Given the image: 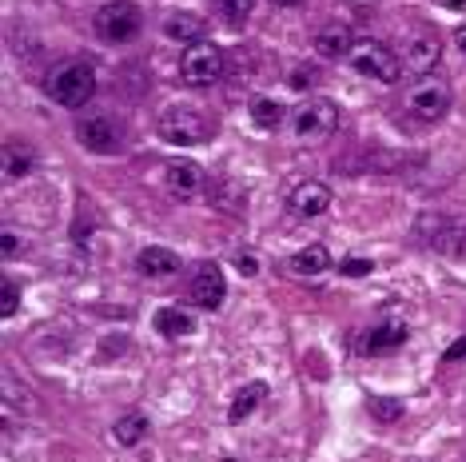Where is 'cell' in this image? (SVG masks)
Masks as SVG:
<instances>
[{"mask_svg": "<svg viewBox=\"0 0 466 462\" xmlns=\"http://www.w3.org/2000/svg\"><path fill=\"white\" fill-rule=\"evenodd\" d=\"M136 267H140V276H147V279H172L179 271V256L167 247H144Z\"/></svg>", "mask_w": 466, "mask_h": 462, "instance_id": "obj_13", "label": "cell"}, {"mask_svg": "<svg viewBox=\"0 0 466 462\" xmlns=\"http://www.w3.org/2000/svg\"><path fill=\"white\" fill-rule=\"evenodd\" d=\"M339 271H343V276H370V264L367 259H343V264H339Z\"/></svg>", "mask_w": 466, "mask_h": 462, "instance_id": "obj_27", "label": "cell"}, {"mask_svg": "<svg viewBox=\"0 0 466 462\" xmlns=\"http://www.w3.org/2000/svg\"><path fill=\"white\" fill-rule=\"evenodd\" d=\"M451 100H454V92H451V84L447 76H439V72H427V76H419L415 84H410V92H407V112L415 116V120L422 124H434V120H442V116L451 112Z\"/></svg>", "mask_w": 466, "mask_h": 462, "instance_id": "obj_3", "label": "cell"}, {"mask_svg": "<svg viewBox=\"0 0 466 462\" xmlns=\"http://www.w3.org/2000/svg\"><path fill=\"white\" fill-rule=\"evenodd\" d=\"M179 76L192 88H211L219 76H224V52H219L211 40H199V45H187L184 56H179Z\"/></svg>", "mask_w": 466, "mask_h": 462, "instance_id": "obj_6", "label": "cell"}, {"mask_svg": "<svg viewBox=\"0 0 466 462\" xmlns=\"http://www.w3.org/2000/svg\"><path fill=\"white\" fill-rule=\"evenodd\" d=\"M407 335H410V327H407V323H402V319H387V323H379V327L375 331H370V351H399V346L402 343H407Z\"/></svg>", "mask_w": 466, "mask_h": 462, "instance_id": "obj_19", "label": "cell"}, {"mask_svg": "<svg viewBox=\"0 0 466 462\" xmlns=\"http://www.w3.org/2000/svg\"><path fill=\"white\" fill-rule=\"evenodd\" d=\"M219 8H224L228 25L243 28V25H248V16H251V8H256V0H219Z\"/></svg>", "mask_w": 466, "mask_h": 462, "instance_id": "obj_25", "label": "cell"}, {"mask_svg": "<svg viewBox=\"0 0 466 462\" xmlns=\"http://www.w3.org/2000/svg\"><path fill=\"white\" fill-rule=\"evenodd\" d=\"M442 359H447V363H462V359H466V335H462L459 343H451L447 351H442Z\"/></svg>", "mask_w": 466, "mask_h": 462, "instance_id": "obj_28", "label": "cell"}, {"mask_svg": "<svg viewBox=\"0 0 466 462\" xmlns=\"http://www.w3.org/2000/svg\"><path fill=\"white\" fill-rule=\"evenodd\" d=\"M419 236L427 239L431 247H439V251H454V239H459L462 231H454V224L447 216H427L419 224Z\"/></svg>", "mask_w": 466, "mask_h": 462, "instance_id": "obj_17", "label": "cell"}, {"mask_svg": "<svg viewBox=\"0 0 466 462\" xmlns=\"http://www.w3.org/2000/svg\"><path fill=\"white\" fill-rule=\"evenodd\" d=\"M248 116H251V124H256V128L271 132V128H279V124H283V104L271 100V96H251Z\"/></svg>", "mask_w": 466, "mask_h": 462, "instance_id": "obj_21", "label": "cell"}, {"mask_svg": "<svg viewBox=\"0 0 466 462\" xmlns=\"http://www.w3.org/2000/svg\"><path fill=\"white\" fill-rule=\"evenodd\" d=\"M263 398H268V387H263V383L239 387L236 398H231V407H228V418H231V423H243V418H251V411H259Z\"/></svg>", "mask_w": 466, "mask_h": 462, "instance_id": "obj_18", "label": "cell"}, {"mask_svg": "<svg viewBox=\"0 0 466 462\" xmlns=\"http://www.w3.org/2000/svg\"><path fill=\"white\" fill-rule=\"evenodd\" d=\"M187 296L199 311H219V303H224V271H219V264H199L192 283H187Z\"/></svg>", "mask_w": 466, "mask_h": 462, "instance_id": "obj_9", "label": "cell"}, {"mask_svg": "<svg viewBox=\"0 0 466 462\" xmlns=\"http://www.w3.org/2000/svg\"><path fill=\"white\" fill-rule=\"evenodd\" d=\"M343 60H347V68L359 72V76H367V80H379V84L402 80V60L387 45H379V40H355Z\"/></svg>", "mask_w": 466, "mask_h": 462, "instance_id": "obj_2", "label": "cell"}, {"mask_svg": "<svg viewBox=\"0 0 466 462\" xmlns=\"http://www.w3.org/2000/svg\"><path fill=\"white\" fill-rule=\"evenodd\" d=\"M236 267L243 271V276H256V271H259V264H256V256H239V259H236Z\"/></svg>", "mask_w": 466, "mask_h": 462, "instance_id": "obj_30", "label": "cell"}, {"mask_svg": "<svg viewBox=\"0 0 466 462\" xmlns=\"http://www.w3.org/2000/svg\"><path fill=\"white\" fill-rule=\"evenodd\" d=\"M164 187L176 199H192L199 187H204V167L192 164V160H172L164 167Z\"/></svg>", "mask_w": 466, "mask_h": 462, "instance_id": "obj_11", "label": "cell"}, {"mask_svg": "<svg viewBox=\"0 0 466 462\" xmlns=\"http://www.w3.org/2000/svg\"><path fill=\"white\" fill-rule=\"evenodd\" d=\"M331 187H327L323 180H303L295 192L288 196V207L299 219H319V216H327L331 212Z\"/></svg>", "mask_w": 466, "mask_h": 462, "instance_id": "obj_10", "label": "cell"}, {"mask_svg": "<svg viewBox=\"0 0 466 462\" xmlns=\"http://www.w3.org/2000/svg\"><path fill=\"white\" fill-rule=\"evenodd\" d=\"M92 88H96V72L84 60H65L45 76V92L48 100L65 104V108H80V104L92 100Z\"/></svg>", "mask_w": 466, "mask_h": 462, "instance_id": "obj_1", "label": "cell"}, {"mask_svg": "<svg viewBox=\"0 0 466 462\" xmlns=\"http://www.w3.org/2000/svg\"><path fill=\"white\" fill-rule=\"evenodd\" d=\"M367 411H370V418H379V423H399L402 418V403L399 398H367Z\"/></svg>", "mask_w": 466, "mask_h": 462, "instance_id": "obj_24", "label": "cell"}, {"mask_svg": "<svg viewBox=\"0 0 466 462\" xmlns=\"http://www.w3.org/2000/svg\"><path fill=\"white\" fill-rule=\"evenodd\" d=\"M0 291H5V299H0V315H16V307H20V283L16 279H5L0 283Z\"/></svg>", "mask_w": 466, "mask_h": 462, "instance_id": "obj_26", "label": "cell"}, {"mask_svg": "<svg viewBox=\"0 0 466 462\" xmlns=\"http://www.w3.org/2000/svg\"><path fill=\"white\" fill-rule=\"evenodd\" d=\"M351 33H347L343 25H327L319 36H315V48H319V56H327V60H339V56H347L351 52Z\"/></svg>", "mask_w": 466, "mask_h": 462, "instance_id": "obj_20", "label": "cell"}, {"mask_svg": "<svg viewBox=\"0 0 466 462\" xmlns=\"http://www.w3.org/2000/svg\"><path fill=\"white\" fill-rule=\"evenodd\" d=\"M0 251H5V259L16 256V236H13V231H5V236H0Z\"/></svg>", "mask_w": 466, "mask_h": 462, "instance_id": "obj_29", "label": "cell"}, {"mask_svg": "<svg viewBox=\"0 0 466 462\" xmlns=\"http://www.w3.org/2000/svg\"><path fill=\"white\" fill-rule=\"evenodd\" d=\"M156 327H160L167 339H179V335L196 331V319L187 311H179V307H164V311H156Z\"/></svg>", "mask_w": 466, "mask_h": 462, "instance_id": "obj_23", "label": "cell"}, {"mask_svg": "<svg viewBox=\"0 0 466 462\" xmlns=\"http://www.w3.org/2000/svg\"><path fill=\"white\" fill-rule=\"evenodd\" d=\"M288 267L295 271V276H303V279L323 276V271H331V251H327L323 244H307L303 251H295V256L288 259Z\"/></svg>", "mask_w": 466, "mask_h": 462, "instance_id": "obj_16", "label": "cell"}, {"mask_svg": "<svg viewBox=\"0 0 466 462\" xmlns=\"http://www.w3.org/2000/svg\"><path fill=\"white\" fill-rule=\"evenodd\" d=\"M156 132H160L167 144H176V148H196V144H208L211 140V120H208L204 112L187 108V104H176V108H167L160 116Z\"/></svg>", "mask_w": 466, "mask_h": 462, "instance_id": "obj_4", "label": "cell"}, {"mask_svg": "<svg viewBox=\"0 0 466 462\" xmlns=\"http://www.w3.org/2000/svg\"><path fill=\"white\" fill-rule=\"evenodd\" d=\"M144 435H147V418H144L140 411L120 415V418H116V427H112V438H116L120 447H136Z\"/></svg>", "mask_w": 466, "mask_h": 462, "instance_id": "obj_22", "label": "cell"}, {"mask_svg": "<svg viewBox=\"0 0 466 462\" xmlns=\"http://www.w3.org/2000/svg\"><path fill=\"white\" fill-rule=\"evenodd\" d=\"M271 5H279V8H299L303 0H271Z\"/></svg>", "mask_w": 466, "mask_h": 462, "instance_id": "obj_32", "label": "cell"}, {"mask_svg": "<svg viewBox=\"0 0 466 462\" xmlns=\"http://www.w3.org/2000/svg\"><path fill=\"white\" fill-rule=\"evenodd\" d=\"M439 52H442L439 40L431 33H419V36L407 40V60H402V65H410V72H422V76H427V72L439 65Z\"/></svg>", "mask_w": 466, "mask_h": 462, "instance_id": "obj_14", "label": "cell"}, {"mask_svg": "<svg viewBox=\"0 0 466 462\" xmlns=\"http://www.w3.org/2000/svg\"><path fill=\"white\" fill-rule=\"evenodd\" d=\"M454 40H459V48L466 52V25H459V33H454Z\"/></svg>", "mask_w": 466, "mask_h": 462, "instance_id": "obj_31", "label": "cell"}, {"mask_svg": "<svg viewBox=\"0 0 466 462\" xmlns=\"http://www.w3.org/2000/svg\"><path fill=\"white\" fill-rule=\"evenodd\" d=\"M291 128L299 140H323V136H331L339 128V104L327 100V96H311L303 100L299 108H295V120Z\"/></svg>", "mask_w": 466, "mask_h": 462, "instance_id": "obj_7", "label": "cell"}, {"mask_svg": "<svg viewBox=\"0 0 466 462\" xmlns=\"http://www.w3.org/2000/svg\"><path fill=\"white\" fill-rule=\"evenodd\" d=\"M208 33V25H204V16H196V13H167L164 16V36L167 40H176V45H199Z\"/></svg>", "mask_w": 466, "mask_h": 462, "instance_id": "obj_12", "label": "cell"}, {"mask_svg": "<svg viewBox=\"0 0 466 462\" xmlns=\"http://www.w3.org/2000/svg\"><path fill=\"white\" fill-rule=\"evenodd\" d=\"M76 140H80V148H88V152H96V156H116V152H124V128H120V120L116 116H84V120L76 124Z\"/></svg>", "mask_w": 466, "mask_h": 462, "instance_id": "obj_8", "label": "cell"}, {"mask_svg": "<svg viewBox=\"0 0 466 462\" xmlns=\"http://www.w3.org/2000/svg\"><path fill=\"white\" fill-rule=\"evenodd\" d=\"M92 25H96V36L104 45H124V40H132L144 28V13L132 0H108Z\"/></svg>", "mask_w": 466, "mask_h": 462, "instance_id": "obj_5", "label": "cell"}, {"mask_svg": "<svg viewBox=\"0 0 466 462\" xmlns=\"http://www.w3.org/2000/svg\"><path fill=\"white\" fill-rule=\"evenodd\" d=\"M36 164V152L28 148L25 140H5V148H0V167H5V180H20V176H28Z\"/></svg>", "mask_w": 466, "mask_h": 462, "instance_id": "obj_15", "label": "cell"}]
</instances>
